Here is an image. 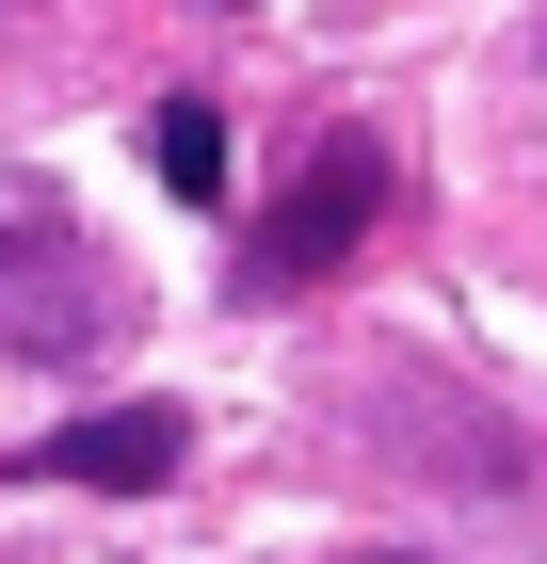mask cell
I'll use <instances>...</instances> for the list:
<instances>
[{
  "label": "cell",
  "mask_w": 547,
  "mask_h": 564,
  "mask_svg": "<svg viewBox=\"0 0 547 564\" xmlns=\"http://www.w3.org/2000/svg\"><path fill=\"white\" fill-rule=\"evenodd\" d=\"M129 306L145 291L65 210H0V355H97V339H129Z\"/></svg>",
  "instance_id": "obj_1"
},
{
  "label": "cell",
  "mask_w": 547,
  "mask_h": 564,
  "mask_svg": "<svg viewBox=\"0 0 547 564\" xmlns=\"http://www.w3.org/2000/svg\"><path fill=\"white\" fill-rule=\"evenodd\" d=\"M371 226H386V145H371V130H338V145H306V177L242 226V291H258V306H274V291H322Z\"/></svg>",
  "instance_id": "obj_2"
},
{
  "label": "cell",
  "mask_w": 547,
  "mask_h": 564,
  "mask_svg": "<svg viewBox=\"0 0 547 564\" xmlns=\"http://www.w3.org/2000/svg\"><path fill=\"white\" fill-rule=\"evenodd\" d=\"M194 468V420L177 403H97V420H65L33 452V484H81V500H145V484Z\"/></svg>",
  "instance_id": "obj_3"
},
{
  "label": "cell",
  "mask_w": 547,
  "mask_h": 564,
  "mask_svg": "<svg viewBox=\"0 0 547 564\" xmlns=\"http://www.w3.org/2000/svg\"><path fill=\"white\" fill-rule=\"evenodd\" d=\"M145 162H162V194H194V210H210V194H226V113H210V97H162Z\"/></svg>",
  "instance_id": "obj_4"
},
{
  "label": "cell",
  "mask_w": 547,
  "mask_h": 564,
  "mask_svg": "<svg viewBox=\"0 0 547 564\" xmlns=\"http://www.w3.org/2000/svg\"><path fill=\"white\" fill-rule=\"evenodd\" d=\"M354 564H403V549H354Z\"/></svg>",
  "instance_id": "obj_5"
}]
</instances>
